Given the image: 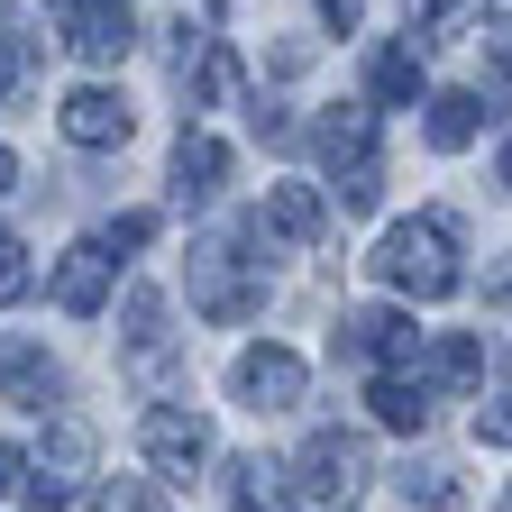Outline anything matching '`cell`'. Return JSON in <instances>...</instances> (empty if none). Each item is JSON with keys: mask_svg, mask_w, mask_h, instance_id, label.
<instances>
[{"mask_svg": "<svg viewBox=\"0 0 512 512\" xmlns=\"http://www.w3.org/2000/svg\"><path fill=\"white\" fill-rule=\"evenodd\" d=\"M256 302H266V293L238 275V229L192 247V311H202V320H220V330H229V320H247Z\"/></svg>", "mask_w": 512, "mask_h": 512, "instance_id": "cell-3", "label": "cell"}, {"mask_svg": "<svg viewBox=\"0 0 512 512\" xmlns=\"http://www.w3.org/2000/svg\"><path fill=\"white\" fill-rule=\"evenodd\" d=\"M28 293V266H19V247H0V302H19Z\"/></svg>", "mask_w": 512, "mask_h": 512, "instance_id": "cell-27", "label": "cell"}, {"mask_svg": "<svg viewBox=\"0 0 512 512\" xmlns=\"http://www.w3.org/2000/svg\"><path fill=\"white\" fill-rule=\"evenodd\" d=\"M147 238H156V211H119V220H110V256H119V247H147Z\"/></svg>", "mask_w": 512, "mask_h": 512, "instance_id": "cell-25", "label": "cell"}, {"mask_svg": "<svg viewBox=\"0 0 512 512\" xmlns=\"http://www.w3.org/2000/svg\"><path fill=\"white\" fill-rule=\"evenodd\" d=\"M19 467H28V458H19V439H0V494H19Z\"/></svg>", "mask_w": 512, "mask_h": 512, "instance_id": "cell-28", "label": "cell"}, {"mask_svg": "<svg viewBox=\"0 0 512 512\" xmlns=\"http://www.w3.org/2000/svg\"><path fill=\"white\" fill-rule=\"evenodd\" d=\"M293 485H302V503H320V512L357 503V494H366V448H357L348 430H311L302 458H293Z\"/></svg>", "mask_w": 512, "mask_h": 512, "instance_id": "cell-2", "label": "cell"}, {"mask_svg": "<svg viewBox=\"0 0 512 512\" xmlns=\"http://www.w3.org/2000/svg\"><path fill=\"white\" fill-rule=\"evenodd\" d=\"M320 220H330V211H320V192H311V183H275V192H266V229H275V238L311 247Z\"/></svg>", "mask_w": 512, "mask_h": 512, "instance_id": "cell-13", "label": "cell"}, {"mask_svg": "<svg viewBox=\"0 0 512 512\" xmlns=\"http://www.w3.org/2000/svg\"><path fill=\"white\" fill-rule=\"evenodd\" d=\"M476 128H485V92H439V101H430V147H439V156H458Z\"/></svg>", "mask_w": 512, "mask_h": 512, "instance_id": "cell-14", "label": "cell"}, {"mask_svg": "<svg viewBox=\"0 0 512 512\" xmlns=\"http://www.w3.org/2000/svg\"><path fill=\"white\" fill-rule=\"evenodd\" d=\"M375 101H421V46L412 37H394V46H375Z\"/></svg>", "mask_w": 512, "mask_h": 512, "instance_id": "cell-16", "label": "cell"}, {"mask_svg": "<svg viewBox=\"0 0 512 512\" xmlns=\"http://www.w3.org/2000/svg\"><path fill=\"white\" fill-rule=\"evenodd\" d=\"M92 467V430L83 421H55V439H46V476H83Z\"/></svg>", "mask_w": 512, "mask_h": 512, "instance_id": "cell-21", "label": "cell"}, {"mask_svg": "<svg viewBox=\"0 0 512 512\" xmlns=\"http://www.w3.org/2000/svg\"><path fill=\"white\" fill-rule=\"evenodd\" d=\"M430 375H439V384H476V375H485V339H467V330L430 339Z\"/></svg>", "mask_w": 512, "mask_h": 512, "instance_id": "cell-19", "label": "cell"}, {"mask_svg": "<svg viewBox=\"0 0 512 512\" xmlns=\"http://www.w3.org/2000/svg\"><path fill=\"white\" fill-rule=\"evenodd\" d=\"M503 512H512V494H503Z\"/></svg>", "mask_w": 512, "mask_h": 512, "instance_id": "cell-33", "label": "cell"}, {"mask_svg": "<svg viewBox=\"0 0 512 512\" xmlns=\"http://www.w3.org/2000/svg\"><path fill=\"white\" fill-rule=\"evenodd\" d=\"M302 357L293 348H238V366H229V394L247 403V412H293L302 403Z\"/></svg>", "mask_w": 512, "mask_h": 512, "instance_id": "cell-4", "label": "cell"}, {"mask_svg": "<svg viewBox=\"0 0 512 512\" xmlns=\"http://www.w3.org/2000/svg\"><path fill=\"white\" fill-rule=\"evenodd\" d=\"M403 503L412 512H458V476L448 467H403Z\"/></svg>", "mask_w": 512, "mask_h": 512, "instance_id": "cell-20", "label": "cell"}, {"mask_svg": "<svg viewBox=\"0 0 512 512\" xmlns=\"http://www.w3.org/2000/svg\"><path fill=\"white\" fill-rule=\"evenodd\" d=\"M19 83H28V46L0 37V101H19Z\"/></svg>", "mask_w": 512, "mask_h": 512, "instance_id": "cell-26", "label": "cell"}, {"mask_svg": "<svg viewBox=\"0 0 512 512\" xmlns=\"http://www.w3.org/2000/svg\"><path fill=\"white\" fill-rule=\"evenodd\" d=\"M320 19H330V28H357V19H366V0H320Z\"/></svg>", "mask_w": 512, "mask_h": 512, "instance_id": "cell-29", "label": "cell"}, {"mask_svg": "<svg viewBox=\"0 0 512 512\" xmlns=\"http://www.w3.org/2000/svg\"><path fill=\"white\" fill-rule=\"evenodd\" d=\"M92 512H165V494H156V485H138V476H128V485H110V494H101Z\"/></svg>", "mask_w": 512, "mask_h": 512, "instance_id": "cell-22", "label": "cell"}, {"mask_svg": "<svg viewBox=\"0 0 512 512\" xmlns=\"http://www.w3.org/2000/svg\"><path fill=\"white\" fill-rule=\"evenodd\" d=\"M119 320H128V330H119V339H128V366H138L147 384H165V375H174V339H165V293H156V284H138Z\"/></svg>", "mask_w": 512, "mask_h": 512, "instance_id": "cell-9", "label": "cell"}, {"mask_svg": "<svg viewBox=\"0 0 512 512\" xmlns=\"http://www.w3.org/2000/svg\"><path fill=\"white\" fill-rule=\"evenodd\" d=\"M19 503H28V512H64V503H74V476H46V467H37V485H28Z\"/></svg>", "mask_w": 512, "mask_h": 512, "instance_id": "cell-23", "label": "cell"}, {"mask_svg": "<svg viewBox=\"0 0 512 512\" xmlns=\"http://www.w3.org/2000/svg\"><path fill=\"white\" fill-rule=\"evenodd\" d=\"M10 183H19V156H10V147H0V192H10Z\"/></svg>", "mask_w": 512, "mask_h": 512, "instance_id": "cell-30", "label": "cell"}, {"mask_svg": "<svg viewBox=\"0 0 512 512\" xmlns=\"http://www.w3.org/2000/svg\"><path fill=\"white\" fill-rule=\"evenodd\" d=\"M375 421L384 430H430V384L421 375H375Z\"/></svg>", "mask_w": 512, "mask_h": 512, "instance_id": "cell-15", "label": "cell"}, {"mask_svg": "<svg viewBox=\"0 0 512 512\" xmlns=\"http://www.w3.org/2000/svg\"><path fill=\"white\" fill-rule=\"evenodd\" d=\"M64 46H74L83 64H119L128 46H138L128 0H74V10H64Z\"/></svg>", "mask_w": 512, "mask_h": 512, "instance_id": "cell-8", "label": "cell"}, {"mask_svg": "<svg viewBox=\"0 0 512 512\" xmlns=\"http://www.w3.org/2000/svg\"><path fill=\"white\" fill-rule=\"evenodd\" d=\"M229 512H284V467L238 458V467H229Z\"/></svg>", "mask_w": 512, "mask_h": 512, "instance_id": "cell-18", "label": "cell"}, {"mask_svg": "<svg viewBox=\"0 0 512 512\" xmlns=\"http://www.w3.org/2000/svg\"><path fill=\"white\" fill-rule=\"evenodd\" d=\"M46 384H55V366H46V348H37V339H0V394L46 403Z\"/></svg>", "mask_w": 512, "mask_h": 512, "instance_id": "cell-17", "label": "cell"}, {"mask_svg": "<svg viewBox=\"0 0 512 512\" xmlns=\"http://www.w3.org/2000/svg\"><path fill=\"white\" fill-rule=\"evenodd\" d=\"M0 247H10V229H0Z\"/></svg>", "mask_w": 512, "mask_h": 512, "instance_id": "cell-32", "label": "cell"}, {"mask_svg": "<svg viewBox=\"0 0 512 512\" xmlns=\"http://www.w3.org/2000/svg\"><path fill=\"white\" fill-rule=\"evenodd\" d=\"M220 183H229V147L211 128H183L174 138V202H211Z\"/></svg>", "mask_w": 512, "mask_h": 512, "instance_id": "cell-12", "label": "cell"}, {"mask_svg": "<svg viewBox=\"0 0 512 512\" xmlns=\"http://www.w3.org/2000/svg\"><path fill=\"white\" fill-rule=\"evenodd\" d=\"M110 266H119V256L83 238V247H64V256H55V275H46V284H55V302L74 311V320H92V311L110 302Z\"/></svg>", "mask_w": 512, "mask_h": 512, "instance_id": "cell-10", "label": "cell"}, {"mask_svg": "<svg viewBox=\"0 0 512 512\" xmlns=\"http://www.w3.org/2000/svg\"><path fill=\"white\" fill-rule=\"evenodd\" d=\"M494 174H503V192H512V138H503V165H494Z\"/></svg>", "mask_w": 512, "mask_h": 512, "instance_id": "cell-31", "label": "cell"}, {"mask_svg": "<svg viewBox=\"0 0 512 512\" xmlns=\"http://www.w3.org/2000/svg\"><path fill=\"white\" fill-rule=\"evenodd\" d=\"M330 348H339L348 366H412L421 330H412V311H348Z\"/></svg>", "mask_w": 512, "mask_h": 512, "instance_id": "cell-5", "label": "cell"}, {"mask_svg": "<svg viewBox=\"0 0 512 512\" xmlns=\"http://www.w3.org/2000/svg\"><path fill=\"white\" fill-rule=\"evenodd\" d=\"M138 448H147L165 476H192V467H211V421L183 412V403H156V412L138 421Z\"/></svg>", "mask_w": 512, "mask_h": 512, "instance_id": "cell-6", "label": "cell"}, {"mask_svg": "<svg viewBox=\"0 0 512 512\" xmlns=\"http://www.w3.org/2000/svg\"><path fill=\"white\" fill-rule=\"evenodd\" d=\"M311 147L330 156L339 174H366V165H375V110H357V101H339V110H320V128H311Z\"/></svg>", "mask_w": 512, "mask_h": 512, "instance_id": "cell-11", "label": "cell"}, {"mask_svg": "<svg viewBox=\"0 0 512 512\" xmlns=\"http://www.w3.org/2000/svg\"><path fill=\"white\" fill-rule=\"evenodd\" d=\"M375 275L394 284V293H412V302L458 293V220H439V211L394 220V229L375 238Z\"/></svg>", "mask_w": 512, "mask_h": 512, "instance_id": "cell-1", "label": "cell"}, {"mask_svg": "<svg viewBox=\"0 0 512 512\" xmlns=\"http://www.w3.org/2000/svg\"><path fill=\"white\" fill-rule=\"evenodd\" d=\"M476 439H494V448H512V394H494V403H476Z\"/></svg>", "mask_w": 512, "mask_h": 512, "instance_id": "cell-24", "label": "cell"}, {"mask_svg": "<svg viewBox=\"0 0 512 512\" xmlns=\"http://www.w3.org/2000/svg\"><path fill=\"white\" fill-rule=\"evenodd\" d=\"M55 128L74 147H128V128H138V110H128L110 83H83V92H64V110H55Z\"/></svg>", "mask_w": 512, "mask_h": 512, "instance_id": "cell-7", "label": "cell"}]
</instances>
